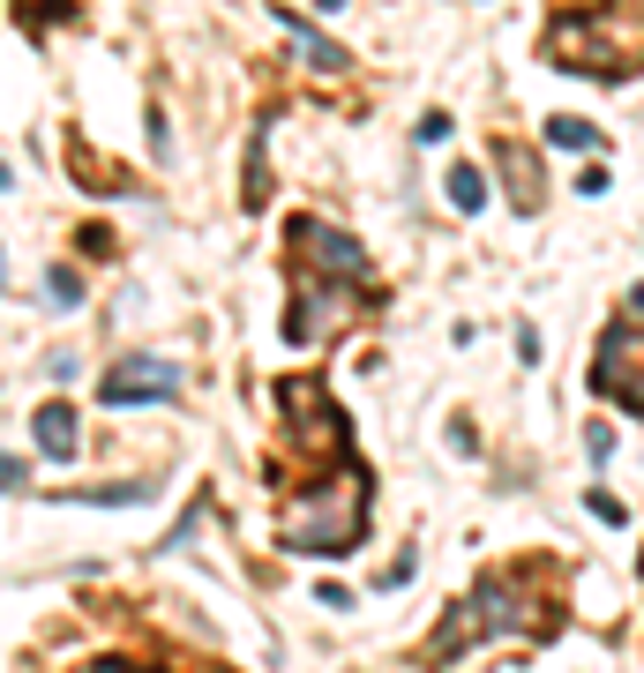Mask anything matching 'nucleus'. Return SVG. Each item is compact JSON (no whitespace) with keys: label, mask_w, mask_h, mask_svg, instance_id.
I'll return each mask as SVG.
<instances>
[{"label":"nucleus","mask_w":644,"mask_h":673,"mask_svg":"<svg viewBox=\"0 0 644 673\" xmlns=\"http://www.w3.org/2000/svg\"><path fill=\"white\" fill-rule=\"evenodd\" d=\"M360 532H368V471L360 464H344L338 494H307L278 516V539L293 554H344L360 547Z\"/></svg>","instance_id":"obj_1"},{"label":"nucleus","mask_w":644,"mask_h":673,"mask_svg":"<svg viewBox=\"0 0 644 673\" xmlns=\"http://www.w3.org/2000/svg\"><path fill=\"white\" fill-rule=\"evenodd\" d=\"M278 420H285V449L344 464V420H338V404L323 397V381L285 375V381H278Z\"/></svg>","instance_id":"obj_2"},{"label":"nucleus","mask_w":644,"mask_h":673,"mask_svg":"<svg viewBox=\"0 0 644 673\" xmlns=\"http://www.w3.org/2000/svg\"><path fill=\"white\" fill-rule=\"evenodd\" d=\"M473 629H487V636H502V629L547 636V629H555V614H547L532 591L517 584V577H479V591H473Z\"/></svg>","instance_id":"obj_3"},{"label":"nucleus","mask_w":644,"mask_h":673,"mask_svg":"<svg viewBox=\"0 0 644 673\" xmlns=\"http://www.w3.org/2000/svg\"><path fill=\"white\" fill-rule=\"evenodd\" d=\"M180 397V367L172 360H121L98 381V404H172Z\"/></svg>","instance_id":"obj_4"},{"label":"nucleus","mask_w":644,"mask_h":673,"mask_svg":"<svg viewBox=\"0 0 644 673\" xmlns=\"http://www.w3.org/2000/svg\"><path fill=\"white\" fill-rule=\"evenodd\" d=\"M495 166H502V180H510V203H517L524 217L547 203V195H540V158H532L524 142H510V135H502V142H495Z\"/></svg>","instance_id":"obj_5"},{"label":"nucleus","mask_w":644,"mask_h":673,"mask_svg":"<svg viewBox=\"0 0 644 673\" xmlns=\"http://www.w3.org/2000/svg\"><path fill=\"white\" fill-rule=\"evenodd\" d=\"M31 434H38V449L53 464H68V457H76V434H83V426H76V404H38Z\"/></svg>","instance_id":"obj_6"},{"label":"nucleus","mask_w":644,"mask_h":673,"mask_svg":"<svg viewBox=\"0 0 644 673\" xmlns=\"http://www.w3.org/2000/svg\"><path fill=\"white\" fill-rule=\"evenodd\" d=\"M270 15H278V23H285V31H293V38L307 45V60H323V68H344V53H338L330 38H315V23H301L293 8H270Z\"/></svg>","instance_id":"obj_7"},{"label":"nucleus","mask_w":644,"mask_h":673,"mask_svg":"<svg viewBox=\"0 0 644 673\" xmlns=\"http://www.w3.org/2000/svg\"><path fill=\"white\" fill-rule=\"evenodd\" d=\"M547 142H555V150H607V135L592 121H562V113L547 121Z\"/></svg>","instance_id":"obj_8"},{"label":"nucleus","mask_w":644,"mask_h":673,"mask_svg":"<svg viewBox=\"0 0 644 673\" xmlns=\"http://www.w3.org/2000/svg\"><path fill=\"white\" fill-rule=\"evenodd\" d=\"M450 203H457L465 217L487 203V180H479V166H450Z\"/></svg>","instance_id":"obj_9"},{"label":"nucleus","mask_w":644,"mask_h":673,"mask_svg":"<svg viewBox=\"0 0 644 673\" xmlns=\"http://www.w3.org/2000/svg\"><path fill=\"white\" fill-rule=\"evenodd\" d=\"M60 502H98V509H128V502H150V487H90V494H60Z\"/></svg>","instance_id":"obj_10"},{"label":"nucleus","mask_w":644,"mask_h":673,"mask_svg":"<svg viewBox=\"0 0 644 673\" xmlns=\"http://www.w3.org/2000/svg\"><path fill=\"white\" fill-rule=\"evenodd\" d=\"M45 293H53V307H83V277H76L68 262H53V270H45Z\"/></svg>","instance_id":"obj_11"},{"label":"nucleus","mask_w":644,"mask_h":673,"mask_svg":"<svg viewBox=\"0 0 644 673\" xmlns=\"http://www.w3.org/2000/svg\"><path fill=\"white\" fill-rule=\"evenodd\" d=\"M15 23H31V31H53V23H68V0H15Z\"/></svg>","instance_id":"obj_12"},{"label":"nucleus","mask_w":644,"mask_h":673,"mask_svg":"<svg viewBox=\"0 0 644 673\" xmlns=\"http://www.w3.org/2000/svg\"><path fill=\"white\" fill-rule=\"evenodd\" d=\"M585 502H592V516H600V524H622V516H630V502H614V494H607V487H592V494H585Z\"/></svg>","instance_id":"obj_13"},{"label":"nucleus","mask_w":644,"mask_h":673,"mask_svg":"<svg viewBox=\"0 0 644 673\" xmlns=\"http://www.w3.org/2000/svg\"><path fill=\"white\" fill-rule=\"evenodd\" d=\"M420 142H428V150H434V142H450V113H420Z\"/></svg>","instance_id":"obj_14"},{"label":"nucleus","mask_w":644,"mask_h":673,"mask_svg":"<svg viewBox=\"0 0 644 673\" xmlns=\"http://www.w3.org/2000/svg\"><path fill=\"white\" fill-rule=\"evenodd\" d=\"M585 449H592V464H607V457H614V434H607V426H592V434H585Z\"/></svg>","instance_id":"obj_15"},{"label":"nucleus","mask_w":644,"mask_h":673,"mask_svg":"<svg viewBox=\"0 0 644 673\" xmlns=\"http://www.w3.org/2000/svg\"><path fill=\"white\" fill-rule=\"evenodd\" d=\"M15 479H23V464H15V457H0V487H15Z\"/></svg>","instance_id":"obj_16"},{"label":"nucleus","mask_w":644,"mask_h":673,"mask_svg":"<svg viewBox=\"0 0 644 673\" xmlns=\"http://www.w3.org/2000/svg\"><path fill=\"white\" fill-rule=\"evenodd\" d=\"M90 673H135V666H121V659H98V666H90Z\"/></svg>","instance_id":"obj_17"},{"label":"nucleus","mask_w":644,"mask_h":673,"mask_svg":"<svg viewBox=\"0 0 644 673\" xmlns=\"http://www.w3.org/2000/svg\"><path fill=\"white\" fill-rule=\"evenodd\" d=\"M323 8H344V0H323Z\"/></svg>","instance_id":"obj_18"}]
</instances>
